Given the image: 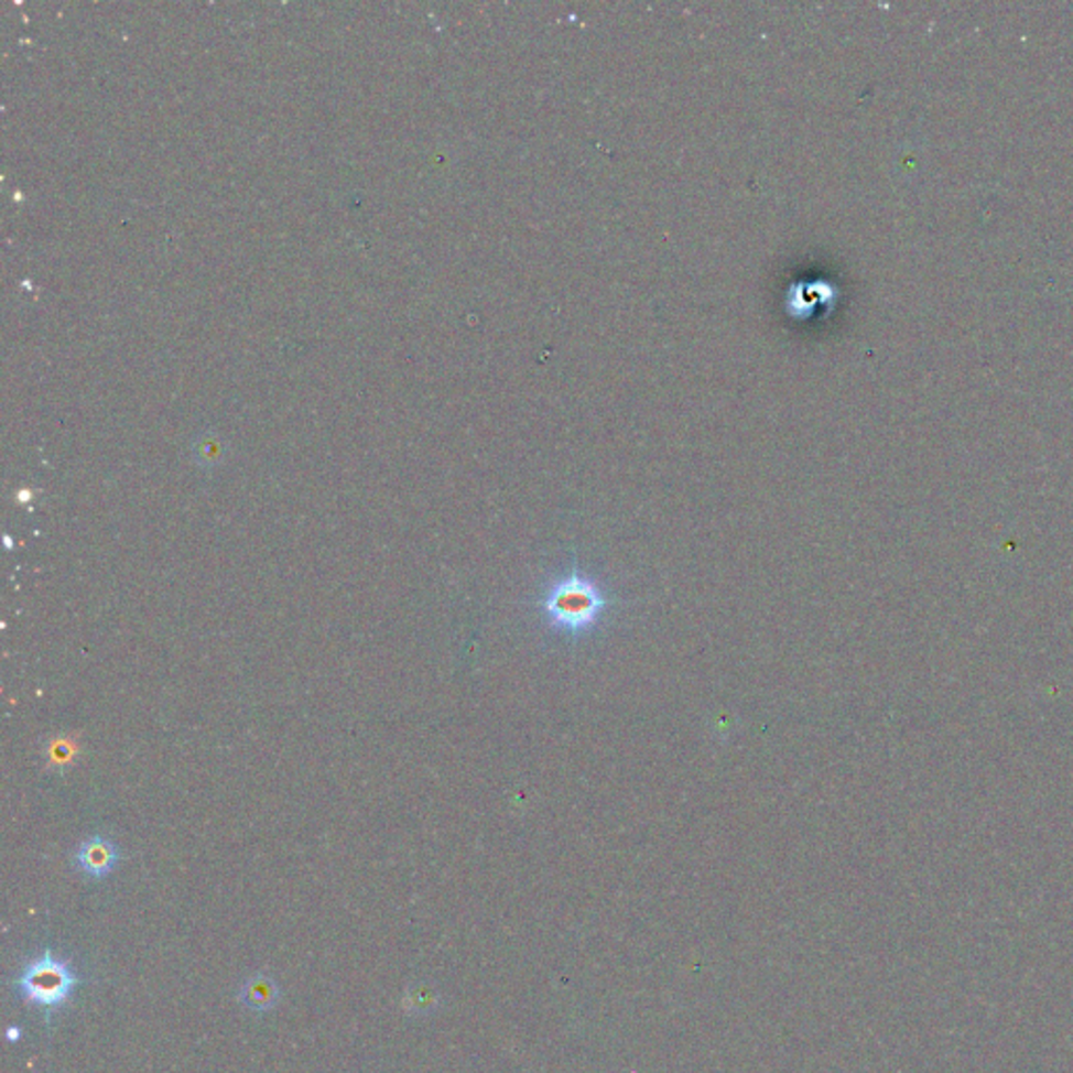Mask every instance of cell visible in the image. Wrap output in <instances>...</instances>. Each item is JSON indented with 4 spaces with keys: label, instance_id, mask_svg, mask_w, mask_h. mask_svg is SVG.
<instances>
[{
    "label": "cell",
    "instance_id": "1",
    "mask_svg": "<svg viewBox=\"0 0 1073 1073\" xmlns=\"http://www.w3.org/2000/svg\"><path fill=\"white\" fill-rule=\"evenodd\" d=\"M608 604L610 600L600 581L573 571L548 585L539 608L548 627L564 636L579 638L601 621Z\"/></svg>",
    "mask_w": 1073,
    "mask_h": 1073
},
{
    "label": "cell",
    "instance_id": "2",
    "mask_svg": "<svg viewBox=\"0 0 1073 1073\" xmlns=\"http://www.w3.org/2000/svg\"><path fill=\"white\" fill-rule=\"evenodd\" d=\"M76 986L78 977L72 965L51 950H44L36 961H30L18 979L20 996L25 1002L44 1010L46 1023H51L53 1012L72 998Z\"/></svg>",
    "mask_w": 1073,
    "mask_h": 1073
},
{
    "label": "cell",
    "instance_id": "3",
    "mask_svg": "<svg viewBox=\"0 0 1073 1073\" xmlns=\"http://www.w3.org/2000/svg\"><path fill=\"white\" fill-rule=\"evenodd\" d=\"M120 861V849L111 838L104 835L86 838L74 854V864L90 879H106Z\"/></svg>",
    "mask_w": 1073,
    "mask_h": 1073
},
{
    "label": "cell",
    "instance_id": "4",
    "mask_svg": "<svg viewBox=\"0 0 1073 1073\" xmlns=\"http://www.w3.org/2000/svg\"><path fill=\"white\" fill-rule=\"evenodd\" d=\"M280 984L275 982L273 975H269L264 971H258L254 975H250L241 984L239 994H237V1000L246 1009L254 1010V1012H267V1010L275 1009L278 1002H280Z\"/></svg>",
    "mask_w": 1073,
    "mask_h": 1073
},
{
    "label": "cell",
    "instance_id": "5",
    "mask_svg": "<svg viewBox=\"0 0 1073 1073\" xmlns=\"http://www.w3.org/2000/svg\"><path fill=\"white\" fill-rule=\"evenodd\" d=\"M438 1009V991L426 984H411L403 994V1010L409 1015H429Z\"/></svg>",
    "mask_w": 1073,
    "mask_h": 1073
},
{
    "label": "cell",
    "instance_id": "6",
    "mask_svg": "<svg viewBox=\"0 0 1073 1073\" xmlns=\"http://www.w3.org/2000/svg\"><path fill=\"white\" fill-rule=\"evenodd\" d=\"M4 1038H7V1040H9L11 1044H13V1042H18V1040L22 1038V1028H18V1026H11V1028H7V1033H4Z\"/></svg>",
    "mask_w": 1073,
    "mask_h": 1073
}]
</instances>
